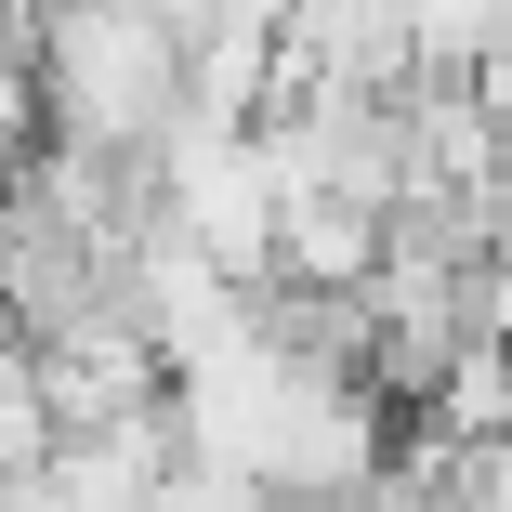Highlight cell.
Returning a JSON list of instances; mask_svg holds the SVG:
<instances>
[{"instance_id": "obj_1", "label": "cell", "mask_w": 512, "mask_h": 512, "mask_svg": "<svg viewBox=\"0 0 512 512\" xmlns=\"http://www.w3.org/2000/svg\"><path fill=\"white\" fill-rule=\"evenodd\" d=\"M27 92H40V145L145 158L184 106V40L119 0H53V14H27Z\"/></svg>"}]
</instances>
